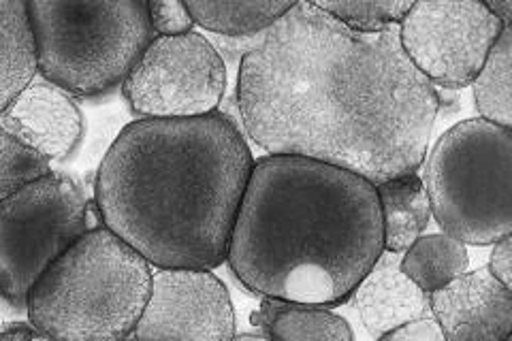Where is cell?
<instances>
[{"instance_id":"1","label":"cell","mask_w":512,"mask_h":341,"mask_svg":"<svg viewBox=\"0 0 512 341\" xmlns=\"http://www.w3.org/2000/svg\"><path fill=\"white\" fill-rule=\"evenodd\" d=\"M235 92L256 148L323 160L374 186L419 171L440 111L399 24L357 30L303 0L261 30Z\"/></svg>"},{"instance_id":"2","label":"cell","mask_w":512,"mask_h":341,"mask_svg":"<svg viewBox=\"0 0 512 341\" xmlns=\"http://www.w3.org/2000/svg\"><path fill=\"white\" fill-rule=\"evenodd\" d=\"M254 156L220 111L128 122L94 175L101 222L152 267L216 269Z\"/></svg>"},{"instance_id":"3","label":"cell","mask_w":512,"mask_h":341,"mask_svg":"<svg viewBox=\"0 0 512 341\" xmlns=\"http://www.w3.org/2000/svg\"><path fill=\"white\" fill-rule=\"evenodd\" d=\"M382 250L370 180L295 154L254 160L227 250L248 290L329 307L350 297Z\"/></svg>"},{"instance_id":"4","label":"cell","mask_w":512,"mask_h":341,"mask_svg":"<svg viewBox=\"0 0 512 341\" xmlns=\"http://www.w3.org/2000/svg\"><path fill=\"white\" fill-rule=\"evenodd\" d=\"M152 265L105 224L90 226L32 286L26 316L45 339L131 337L150 297Z\"/></svg>"},{"instance_id":"5","label":"cell","mask_w":512,"mask_h":341,"mask_svg":"<svg viewBox=\"0 0 512 341\" xmlns=\"http://www.w3.org/2000/svg\"><path fill=\"white\" fill-rule=\"evenodd\" d=\"M37 73L82 99L116 92L156 32L146 0H26Z\"/></svg>"},{"instance_id":"6","label":"cell","mask_w":512,"mask_h":341,"mask_svg":"<svg viewBox=\"0 0 512 341\" xmlns=\"http://www.w3.org/2000/svg\"><path fill=\"white\" fill-rule=\"evenodd\" d=\"M421 180L444 233L466 246L512 235V128L483 118L455 124L429 152Z\"/></svg>"},{"instance_id":"7","label":"cell","mask_w":512,"mask_h":341,"mask_svg":"<svg viewBox=\"0 0 512 341\" xmlns=\"http://www.w3.org/2000/svg\"><path fill=\"white\" fill-rule=\"evenodd\" d=\"M88 222L82 188L56 171L0 203V301L26 314L32 286L90 229Z\"/></svg>"},{"instance_id":"8","label":"cell","mask_w":512,"mask_h":341,"mask_svg":"<svg viewBox=\"0 0 512 341\" xmlns=\"http://www.w3.org/2000/svg\"><path fill=\"white\" fill-rule=\"evenodd\" d=\"M227 67L203 32L154 37L120 92L135 118H195L218 109L227 94Z\"/></svg>"},{"instance_id":"9","label":"cell","mask_w":512,"mask_h":341,"mask_svg":"<svg viewBox=\"0 0 512 341\" xmlns=\"http://www.w3.org/2000/svg\"><path fill=\"white\" fill-rule=\"evenodd\" d=\"M506 26L483 0H416L399 22V43L431 84L463 90Z\"/></svg>"},{"instance_id":"10","label":"cell","mask_w":512,"mask_h":341,"mask_svg":"<svg viewBox=\"0 0 512 341\" xmlns=\"http://www.w3.org/2000/svg\"><path fill=\"white\" fill-rule=\"evenodd\" d=\"M235 333L229 288L212 269L152 267L150 297L133 339L229 341Z\"/></svg>"},{"instance_id":"11","label":"cell","mask_w":512,"mask_h":341,"mask_svg":"<svg viewBox=\"0 0 512 341\" xmlns=\"http://www.w3.org/2000/svg\"><path fill=\"white\" fill-rule=\"evenodd\" d=\"M0 126L50 162H62L82 145L88 122L71 92L37 73L0 111Z\"/></svg>"},{"instance_id":"12","label":"cell","mask_w":512,"mask_h":341,"mask_svg":"<svg viewBox=\"0 0 512 341\" xmlns=\"http://www.w3.org/2000/svg\"><path fill=\"white\" fill-rule=\"evenodd\" d=\"M429 301L446 341H506L512 335V288L489 267L463 271L429 292Z\"/></svg>"},{"instance_id":"13","label":"cell","mask_w":512,"mask_h":341,"mask_svg":"<svg viewBox=\"0 0 512 341\" xmlns=\"http://www.w3.org/2000/svg\"><path fill=\"white\" fill-rule=\"evenodd\" d=\"M399 261V252L382 250L372 269L350 292L365 331L374 339H382L402 324L431 314L429 292L408 278Z\"/></svg>"},{"instance_id":"14","label":"cell","mask_w":512,"mask_h":341,"mask_svg":"<svg viewBox=\"0 0 512 341\" xmlns=\"http://www.w3.org/2000/svg\"><path fill=\"white\" fill-rule=\"evenodd\" d=\"M384 250L406 252L414 239L423 235L431 220V207L423 180L406 173L376 184Z\"/></svg>"},{"instance_id":"15","label":"cell","mask_w":512,"mask_h":341,"mask_svg":"<svg viewBox=\"0 0 512 341\" xmlns=\"http://www.w3.org/2000/svg\"><path fill=\"white\" fill-rule=\"evenodd\" d=\"M254 327H259L267 339L284 341H350L355 339L350 324L329 312L325 305L284 301L263 297L259 312L252 314Z\"/></svg>"},{"instance_id":"16","label":"cell","mask_w":512,"mask_h":341,"mask_svg":"<svg viewBox=\"0 0 512 341\" xmlns=\"http://www.w3.org/2000/svg\"><path fill=\"white\" fill-rule=\"evenodd\" d=\"M37 75L26 0H0V111Z\"/></svg>"},{"instance_id":"17","label":"cell","mask_w":512,"mask_h":341,"mask_svg":"<svg viewBox=\"0 0 512 341\" xmlns=\"http://www.w3.org/2000/svg\"><path fill=\"white\" fill-rule=\"evenodd\" d=\"M197 26L218 35H254L278 22L299 0H184Z\"/></svg>"},{"instance_id":"18","label":"cell","mask_w":512,"mask_h":341,"mask_svg":"<svg viewBox=\"0 0 512 341\" xmlns=\"http://www.w3.org/2000/svg\"><path fill=\"white\" fill-rule=\"evenodd\" d=\"M468 265L470 256L466 243L444 231L419 235L412 246L402 252V261H399L402 271L425 292H434L455 280L457 275L468 271Z\"/></svg>"},{"instance_id":"19","label":"cell","mask_w":512,"mask_h":341,"mask_svg":"<svg viewBox=\"0 0 512 341\" xmlns=\"http://www.w3.org/2000/svg\"><path fill=\"white\" fill-rule=\"evenodd\" d=\"M470 86L480 118L512 128V26L502 30Z\"/></svg>"},{"instance_id":"20","label":"cell","mask_w":512,"mask_h":341,"mask_svg":"<svg viewBox=\"0 0 512 341\" xmlns=\"http://www.w3.org/2000/svg\"><path fill=\"white\" fill-rule=\"evenodd\" d=\"M52 171V162L41 152L0 126V203Z\"/></svg>"},{"instance_id":"21","label":"cell","mask_w":512,"mask_h":341,"mask_svg":"<svg viewBox=\"0 0 512 341\" xmlns=\"http://www.w3.org/2000/svg\"><path fill=\"white\" fill-rule=\"evenodd\" d=\"M357 30L399 24L416 0H303Z\"/></svg>"},{"instance_id":"22","label":"cell","mask_w":512,"mask_h":341,"mask_svg":"<svg viewBox=\"0 0 512 341\" xmlns=\"http://www.w3.org/2000/svg\"><path fill=\"white\" fill-rule=\"evenodd\" d=\"M146 7L156 37L186 35L197 26L184 0H146Z\"/></svg>"},{"instance_id":"23","label":"cell","mask_w":512,"mask_h":341,"mask_svg":"<svg viewBox=\"0 0 512 341\" xmlns=\"http://www.w3.org/2000/svg\"><path fill=\"white\" fill-rule=\"evenodd\" d=\"M382 341H444V333L434 314H427L389 331Z\"/></svg>"},{"instance_id":"24","label":"cell","mask_w":512,"mask_h":341,"mask_svg":"<svg viewBox=\"0 0 512 341\" xmlns=\"http://www.w3.org/2000/svg\"><path fill=\"white\" fill-rule=\"evenodd\" d=\"M491 258H489V271L498 278L502 284L512 288V235H506L491 243Z\"/></svg>"},{"instance_id":"25","label":"cell","mask_w":512,"mask_h":341,"mask_svg":"<svg viewBox=\"0 0 512 341\" xmlns=\"http://www.w3.org/2000/svg\"><path fill=\"white\" fill-rule=\"evenodd\" d=\"M0 339H45V337L26 316V320H5L0 324Z\"/></svg>"},{"instance_id":"26","label":"cell","mask_w":512,"mask_h":341,"mask_svg":"<svg viewBox=\"0 0 512 341\" xmlns=\"http://www.w3.org/2000/svg\"><path fill=\"white\" fill-rule=\"evenodd\" d=\"M483 3H485L495 15H500L504 24L510 26V20H512V0H483Z\"/></svg>"}]
</instances>
